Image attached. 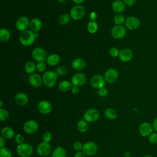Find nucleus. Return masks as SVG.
Returning a JSON list of instances; mask_svg holds the SVG:
<instances>
[{
	"label": "nucleus",
	"instance_id": "5fc2aeb1",
	"mask_svg": "<svg viewBox=\"0 0 157 157\" xmlns=\"http://www.w3.org/2000/svg\"><path fill=\"white\" fill-rule=\"evenodd\" d=\"M2 106H3V102L2 100L0 101V108H2Z\"/></svg>",
	"mask_w": 157,
	"mask_h": 157
},
{
	"label": "nucleus",
	"instance_id": "39448f33",
	"mask_svg": "<svg viewBox=\"0 0 157 157\" xmlns=\"http://www.w3.org/2000/svg\"><path fill=\"white\" fill-rule=\"evenodd\" d=\"M140 20L135 16H129L126 18L124 26L130 31H134L139 28L140 26Z\"/></svg>",
	"mask_w": 157,
	"mask_h": 157
},
{
	"label": "nucleus",
	"instance_id": "2f4dec72",
	"mask_svg": "<svg viewBox=\"0 0 157 157\" xmlns=\"http://www.w3.org/2000/svg\"><path fill=\"white\" fill-rule=\"evenodd\" d=\"M87 30L90 34H95L98 30V24L96 21H90L87 24Z\"/></svg>",
	"mask_w": 157,
	"mask_h": 157
},
{
	"label": "nucleus",
	"instance_id": "f8f14e48",
	"mask_svg": "<svg viewBox=\"0 0 157 157\" xmlns=\"http://www.w3.org/2000/svg\"><path fill=\"white\" fill-rule=\"evenodd\" d=\"M30 21L26 16H21L15 22V28L19 31H25L29 27Z\"/></svg>",
	"mask_w": 157,
	"mask_h": 157
},
{
	"label": "nucleus",
	"instance_id": "a19ab883",
	"mask_svg": "<svg viewBox=\"0 0 157 157\" xmlns=\"http://www.w3.org/2000/svg\"><path fill=\"white\" fill-rule=\"evenodd\" d=\"M148 140L152 144H157V132H152L148 136Z\"/></svg>",
	"mask_w": 157,
	"mask_h": 157
},
{
	"label": "nucleus",
	"instance_id": "7c9ffc66",
	"mask_svg": "<svg viewBox=\"0 0 157 157\" xmlns=\"http://www.w3.org/2000/svg\"><path fill=\"white\" fill-rule=\"evenodd\" d=\"M105 117L109 120H115L117 117V111L112 108H107L105 109L104 112Z\"/></svg>",
	"mask_w": 157,
	"mask_h": 157
},
{
	"label": "nucleus",
	"instance_id": "13d9d810",
	"mask_svg": "<svg viewBox=\"0 0 157 157\" xmlns=\"http://www.w3.org/2000/svg\"><path fill=\"white\" fill-rule=\"evenodd\" d=\"M47 157H52V156H47Z\"/></svg>",
	"mask_w": 157,
	"mask_h": 157
},
{
	"label": "nucleus",
	"instance_id": "603ef678",
	"mask_svg": "<svg viewBox=\"0 0 157 157\" xmlns=\"http://www.w3.org/2000/svg\"><path fill=\"white\" fill-rule=\"evenodd\" d=\"M84 1L85 0H72V1L76 5H81L82 3H83Z\"/></svg>",
	"mask_w": 157,
	"mask_h": 157
},
{
	"label": "nucleus",
	"instance_id": "c9c22d12",
	"mask_svg": "<svg viewBox=\"0 0 157 157\" xmlns=\"http://www.w3.org/2000/svg\"><path fill=\"white\" fill-rule=\"evenodd\" d=\"M55 72L57 74L58 77H61V76L65 75L67 72V70L65 66H59L56 68Z\"/></svg>",
	"mask_w": 157,
	"mask_h": 157
},
{
	"label": "nucleus",
	"instance_id": "9d476101",
	"mask_svg": "<svg viewBox=\"0 0 157 157\" xmlns=\"http://www.w3.org/2000/svg\"><path fill=\"white\" fill-rule=\"evenodd\" d=\"M99 111L94 108H91L85 111L83 114V118L88 123H93L96 121L99 118Z\"/></svg>",
	"mask_w": 157,
	"mask_h": 157
},
{
	"label": "nucleus",
	"instance_id": "b1692460",
	"mask_svg": "<svg viewBox=\"0 0 157 157\" xmlns=\"http://www.w3.org/2000/svg\"><path fill=\"white\" fill-rule=\"evenodd\" d=\"M60 60L61 58L59 55L57 53H52L48 55L46 59V63L50 66H56L59 63Z\"/></svg>",
	"mask_w": 157,
	"mask_h": 157
},
{
	"label": "nucleus",
	"instance_id": "dca6fc26",
	"mask_svg": "<svg viewBox=\"0 0 157 157\" xmlns=\"http://www.w3.org/2000/svg\"><path fill=\"white\" fill-rule=\"evenodd\" d=\"M133 58V52L129 48H123L120 50L118 58L123 63L129 62Z\"/></svg>",
	"mask_w": 157,
	"mask_h": 157
},
{
	"label": "nucleus",
	"instance_id": "f3484780",
	"mask_svg": "<svg viewBox=\"0 0 157 157\" xmlns=\"http://www.w3.org/2000/svg\"><path fill=\"white\" fill-rule=\"evenodd\" d=\"M153 126L148 122H143L139 127V132L143 137L149 136L153 132Z\"/></svg>",
	"mask_w": 157,
	"mask_h": 157
},
{
	"label": "nucleus",
	"instance_id": "2eb2a0df",
	"mask_svg": "<svg viewBox=\"0 0 157 157\" xmlns=\"http://www.w3.org/2000/svg\"><path fill=\"white\" fill-rule=\"evenodd\" d=\"M39 128L38 123L34 120H29L26 121L23 125V131L28 134H32L37 131Z\"/></svg>",
	"mask_w": 157,
	"mask_h": 157
},
{
	"label": "nucleus",
	"instance_id": "c756f323",
	"mask_svg": "<svg viewBox=\"0 0 157 157\" xmlns=\"http://www.w3.org/2000/svg\"><path fill=\"white\" fill-rule=\"evenodd\" d=\"M77 129L80 132H86L88 129V122L85 120H80L77 124Z\"/></svg>",
	"mask_w": 157,
	"mask_h": 157
},
{
	"label": "nucleus",
	"instance_id": "c03bdc74",
	"mask_svg": "<svg viewBox=\"0 0 157 157\" xmlns=\"http://www.w3.org/2000/svg\"><path fill=\"white\" fill-rule=\"evenodd\" d=\"M98 94L101 97H105L108 94V90L105 87H102L98 90Z\"/></svg>",
	"mask_w": 157,
	"mask_h": 157
},
{
	"label": "nucleus",
	"instance_id": "4468645a",
	"mask_svg": "<svg viewBox=\"0 0 157 157\" xmlns=\"http://www.w3.org/2000/svg\"><path fill=\"white\" fill-rule=\"evenodd\" d=\"M86 76L82 72H77L71 77V83L74 86H81L84 85L86 82Z\"/></svg>",
	"mask_w": 157,
	"mask_h": 157
},
{
	"label": "nucleus",
	"instance_id": "aec40b11",
	"mask_svg": "<svg viewBox=\"0 0 157 157\" xmlns=\"http://www.w3.org/2000/svg\"><path fill=\"white\" fill-rule=\"evenodd\" d=\"M112 10L117 13H123L126 10V5L121 0H115L111 5Z\"/></svg>",
	"mask_w": 157,
	"mask_h": 157
},
{
	"label": "nucleus",
	"instance_id": "a18cd8bd",
	"mask_svg": "<svg viewBox=\"0 0 157 157\" xmlns=\"http://www.w3.org/2000/svg\"><path fill=\"white\" fill-rule=\"evenodd\" d=\"M122 1L126 6H129V7L133 6L137 1V0H122Z\"/></svg>",
	"mask_w": 157,
	"mask_h": 157
},
{
	"label": "nucleus",
	"instance_id": "a211bd4d",
	"mask_svg": "<svg viewBox=\"0 0 157 157\" xmlns=\"http://www.w3.org/2000/svg\"><path fill=\"white\" fill-rule=\"evenodd\" d=\"M37 109L41 113L48 114L52 110V105L48 101L42 100L39 102L37 104Z\"/></svg>",
	"mask_w": 157,
	"mask_h": 157
},
{
	"label": "nucleus",
	"instance_id": "79ce46f5",
	"mask_svg": "<svg viewBox=\"0 0 157 157\" xmlns=\"http://www.w3.org/2000/svg\"><path fill=\"white\" fill-rule=\"evenodd\" d=\"M52 139V135L50 132H45L42 136V140L44 142L49 143Z\"/></svg>",
	"mask_w": 157,
	"mask_h": 157
},
{
	"label": "nucleus",
	"instance_id": "423d86ee",
	"mask_svg": "<svg viewBox=\"0 0 157 157\" xmlns=\"http://www.w3.org/2000/svg\"><path fill=\"white\" fill-rule=\"evenodd\" d=\"M31 55L33 58L37 62L46 61L48 56L46 50L42 47H36L33 49Z\"/></svg>",
	"mask_w": 157,
	"mask_h": 157
},
{
	"label": "nucleus",
	"instance_id": "e433bc0d",
	"mask_svg": "<svg viewBox=\"0 0 157 157\" xmlns=\"http://www.w3.org/2000/svg\"><path fill=\"white\" fill-rule=\"evenodd\" d=\"M9 113L6 109H0V120L1 121H5L9 118Z\"/></svg>",
	"mask_w": 157,
	"mask_h": 157
},
{
	"label": "nucleus",
	"instance_id": "9b49d317",
	"mask_svg": "<svg viewBox=\"0 0 157 157\" xmlns=\"http://www.w3.org/2000/svg\"><path fill=\"white\" fill-rule=\"evenodd\" d=\"M105 82L104 76L101 74H95L93 75L90 79L91 85L94 88L98 90L104 87Z\"/></svg>",
	"mask_w": 157,
	"mask_h": 157
},
{
	"label": "nucleus",
	"instance_id": "4c0bfd02",
	"mask_svg": "<svg viewBox=\"0 0 157 157\" xmlns=\"http://www.w3.org/2000/svg\"><path fill=\"white\" fill-rule=\"evenodd\" d=\"M119 53H120V50L117 47H113L110 48L109 50V55H110V56H112L113 58L118 57Z\"/></svg>",
	"mask_w": 157,
	"mask_h": 157
},
{
	"label": "nucleus",
	"instance_id": "c85d7f7f",
	"mask_svg": "<svg viewBox=\"0 0 157 157\" xmlns=\"http://www.w3.org/2000/svg\"><path fill=\"white\" fill-rule=\"evenodd\" d=\"M25 71L28 74H33L36 70V64L33 61H28L24 66Z\"/></svg>",
	"mask_w": 157,
	"mask_h": 157
},
{
	"label": "nucleus",
	"instance_id": "473e14b6",
	"mask_svg": "<svg viewBox=\"0 0 157 157\" xmlns=\"http://www.w3.org/2000/svg\"><path fill=\"white\" fill-rule=\"evenodd\" d=\"M71 18L69 14L63 13L58 17V21L61 25H66L69 23Z\"/></svg>",
	"mask_w": 157,
	"mask_h": 157
},
{
	"label": "nucleus",
	"instance_id": "de8ad7c7",
	"mask_svg": "<svg viewBox=\"0 0 157 157\" xmlns=\"http://www.w3.org/2000/svg\"><path fill=\"white\" fill-rule=\"evenodd\" d=\"M79 86H74L73 85L71 90V91L72 94H77L79 92Z\"/></svg>",
	"mask_w": 157,
	"mask_h": 157
},
{
	"label": "nucleus",
	"instance_id": "f03ea898",
	"mask_svg": "<svg viewBox=\"0 0 157 157\" xmlns=\"http://www.w3.org/2000/svg\"><path fill=\"white\" fill-rule=\"evenodd\" d=\"M58 77L55 71H47L44 72L42 76L43 83L47 88H52L55 85Z\"/></svg>",
	"mask_w": 157,
	"mask_h": 157
},
{
	"label": "nucleus",
	"instance_id": "f257e3e1",
	"mask_svg": "<svg viewBox=\"0 0 157 157\" xmlns=\"http://www.w3.org/2000/svg\"><path fill=\"white\" fill-rule=\"evenodd\" d=\"M35 34L31 29H27L21 33L19 36V40L20 44L25 46L28 47L34 44L36 40Z\"/></svg>",
	"mask_w": 157,
	"mask_h": 157
},
{
	"label": "nucleus",
	"instance_id": "ddd939ff",
	"mask_svg": "<svg viewBox=\"0 0 157 157\" xmlns=\"http://www.w3.org/2000/svg\"><path fill=\"white\" fill-rule=\"evenodd\" d=\"M51 152L52 146L48 142L43 141L40 142L37 147V153L39 156L42 157H45L48 156Z\"/></svg>",
	"mask_w": 157,
	"mask_h": 157
},
{
	"label": "nucleus",
	"instance_id": "cd10ccee",
	"mask_svg": "<svg viewBox=\"0 0 157 157\" xmlns=\"http://www.w3.org/2000/svg\"><path fill=\"white\" fill-rule=\"evenodd\" d=\"M66 151L62 147H56L52 151V157H66Z\"/></svg>",
	"mask_w": 157,
	"mask_h": 157
},
{
	"label": "nucleus",
	"instance_id": "4d7b16f0",
	"mask_svg": "<svg viewBox=\"0 0 157 157\" xmlns=\"http://www.w3.org/2000/svg\"><path fill=\"white\" fill-rule=\"evenodd\" d=\"M142 157H152V156H150V155H145V156H144Z\"/></svg>",
	"mask_w": 157,
	"mask_h": 157
},
{
	"label": "nucleus",
	"instance_id": "0eeeda50",
	"mask_svg": "<svg viewBox=\"0 0 157 157\" xmlns=\"http://www.w3.org/2000/svg\"><path fill=\"white\" fill-rule=\"evenodd\" d=\"M118 72L117 69L114 68H109L107 69L104 75L105 82L109 84L115 83L118 80Z\"/></svg>",
	"mask_w": 157,
	"mask_h": 157
},
{
	"label": "nucleus",
	"instance_id": "f704fd0d",
	"mask_svg": "<svg viewBox=\"0 0 157 157\" xmlns=\"http://www.w3.org/2000/svg\"><path fill=\"white\" fill-rule=\"evenodd\" d=\"M0 157H12L11 151L7 147L0 148Z\"/></svg>",
	"mask_w": 157,
	"mask_h": 157
},
{
	"label": "nucleus",
	"instance_id": "20e7f679",
	"mask_svg": "<svg viewBox=\"0 0 157 157\" xmlns=\"http://www.w3.org/2000/svg\"><path fill=\"white\" fill-rule=\"evenodd\" d=\"M33 147L29 144L24 143L18 145L17 153L20 157H29L33 153Z\"/></svg>",
	"mask_w": 157,
	"mask_h": 157
},
{
	"label": "nucleus",
	"instance_id": "37998d69",
	"mask_svg": "<svg viewBox=\"0 0 157 157\" xmlns=\"http://www.w3.org/2000/svg\"><path fill=\"white\" fill-rule=\"evenodd\" d=\"M83 145L80 142L77 141L74 143L73 148L76 151H81V150H82L83 149Z\"/></svg>",
	"mask_w": 157,
	"mask_h": 157
},
{
	"label": "nucleus",
	"instance_id": "49530a36",
	"mask_svg": "<svg viewBox=\"0 0 157 157\" xmlns=\"http://www.w3.org/2000/svg\"><path fill=\"white\" fill-rule=\"evenodd\" d=\"M97 17H98V15H97L96 12L92 11L90 13L89 17H90V21H96V20L97 18Z\"/></svg>",
	"mask_w": 157,
	"mask_h": 157
},
{
	"label": "nucleus",
	"instance_id": "3c124183",
	"mask_svg": "<svg viewBox=\"0 0 157 157\" xmlns=\"http://www.w3.org/2000/svg\"><path fill=\"white\" fill-rule=\"evenodd\" d=\"M152 126H153V129L156 132H157V117L156 118H155V120H153V123H152Z\"/></svg>",
	"mask_w": 157,
	"mask_h": 157
},
{
	"label": "nucleus",
	"instance_id": "58836bf2",
	"mask_svg": "<svg viewBox=\"0 0 157 157\" xmlns=\"http://www.w3.org/2000/svg\"><path fill=\"white\" fill-rule=\"evenodd\" d=\"M25 137L21 134H17L15 136V142L18 144L20 145L25 143Z\"/></svg>",
	"mask_w": 157,
	"mask_h": 157
},
{
	"label": "nucleus",
	"instance_id": "6e6552de",
	"mask_svg": "<svg viewBox=\"0 0 157 157\" xmlns=\"http://www.w3.org/2000/svg\"><path fill=\"white\" fill-rule=\"evenodd\" d=\"M111 36L116 39H121L126 34V28L123 25H115L110 31Z\"/></svg>",
	"mask_w": 157,
	"mask_h": 157
},
{
	"label": "nucleus",
	"instance_id": "8fccbe9b",
	"mask_svg": "<svg viewBox=\"0 0 157 157\" xmlns=\"http://www.w3.org/2000/svg\"><path fill=\"white\" fill-rule=\"evenodd\" d=\"M74 157H86V155L83 151H77L74 155Z\"/></svg>",
	"mask_w": 157,
	"mask_h": 157
},
{
	"label": "nucleus",
	"instance_id": "7ed1b4c3",
	"mask_svg": "<svg viewBox=\"0 0 157 157\" xmlns=\"http://www.w3.org/2000/svg\"><path fill=\"white\" fill-rule=\"evenodd\" d=\"M85 13V9L83 6L81 5H75L71 9L69 15L74 20L78 21L84 18Z\"/></svg>",
	"mask_w": 157,
	"mask_h": 157
},
{
	"label": "nucleus",
	"instance_id": "4be33fe9",
	"mask_svg": "<svg viewBox=\"0 0 157 157\" xmlns=\"http://www.w3.org/2000/svg\"><path fill=\"white\" fill-rule=\"evenodd\" d=\"M71 66L74 70L80 71L85 67L86 62L82 58H76L72 61Z\"/></svg>",
	"mask_w": 157,
	"mask_h": 157
},
{
	"label": "nucleus",
	"instance_id": "6e6d98bb",
	"mask_svg": "<svg viewBox=\"0 0 157 157\" xmlns=\"http://www.w3.org/2000/svg\"><path fill=\"white\" fill-rule=\"evenodd\" d=\"M34 34H35V36H36V38L39 37V33H34Z\"/></svg>",
	"mask_w": 157,
	"mask_h": 157
},
{
	"label": "nucleus",
	"instance_id": "bb28decb",
	"mask_svg": "<svg viewBox=\"0 0 157 157\" xmlns=\"http://www.w3.org/2000/svg\"><path fill=\"white\" fill-rule=\"evenodd\" d=\"M11 37V34L9 30L6 28H2L0 29V41L1 42H7Z\"/></svg>",
	"mask_w": 157,
	"mask_h": 157
},
{
	"label": "nucleus",
	"instance_id": "1a4fd4ad",
	"mask_svg": "<svg viewBox=\"0 0 157 157\" xmlns=\"http://www.w3.org/2000/svg\"><path fill=\"white\" fill-rule=\"evenodd\" d=\"M98 150V147L97 144L93 141H88L85 142L83 145L82 151L85 155L91 156L96 154Z\"/></svg>",
	"mask_w": 157,
	"mask_h": 157
},
{
	"label": "nucleus",
	"instance_id": "72a5a7b5",
	"mask_svg": "<svg viewBox=\"0 0 157 157\" xmlns=\"http://www.w3.org/2000/svg\"><path fill=\"white\" fill-rule=\"evenodd\" d=\"M113 22L116 25H123L124 24L126 18L122 13H117L113 17Z\"/></svg>",
	"mask_w": 157,
	"mask_h": 157
},
{
	"label": "nucleus",
	"instance_id": "09e8293b",
	"mask_svg": "<svg viewBox=\"0 0 157 157\" xmlns=\"http://www.w3.org/2000/svg\"><path fill=\"white\" fill-rule=\"evenodd\" d=\"M5 145H6V139L3 136H0V147L1 148L4 147Z\"/></svg>",
	"mask_w": 157,
	"mask_h": 157
},
{
	"label": "nucleus",
	"instance_id": "6ab92c4d",
	"mask_svg": "<svg viewBox=\"0 0 157 157\" xmlns=\"http://www.w3.org/2000/svg\"><path fill=\"white\" fill-rule=\"evenodd\" d=\"M29 84L34 88H39L43 83L42 77L37 73L31 74L28 78Z\"/></svg>",
	"mask_w": 157,
	"mask_h": 157
},
{
	"label": "nucleus",
	"instance_id": "ea45409f",
	"mask_svg": "<svg viewBox=\"0 0 157 157\" xmlns=\"http://www.w3.org/2000/svg\"><path fill=\"white\" fill-rule=\"evenodd\" d=\"M46 64L45 62H37L36 64V70L40 72H43L46 69Z\"/></svg>",
	"mask_w": 157,
	"mask_h": 157
},
{
	"label": "nucleus",
	"instance_id": "a878e982",
	"mask_svg": "<svg viewBox=\"0 0 157 157\" xmlns=\"http://www.w3.org/2000/svg\"><path fill=\"white\" fill-rule=\"evenodd\" d=\"M73 85L71 83V82H69V80H62L59 83L58 85V89L59 91L62 92H67L71 90Z\"/></svg>",
	"mask_w": 157,
	"mask_h": 157
},
{
	"label": "nucleus",
	"instance_id": "412c9836",
	"mask_svg": "<svg viewBox=\"0 0 157 157\" xmlns=\"http://www.w3.org/2000/svg\"><path fill=\"white\" fill-rule=\"evenodd\" d=\"M14 99L15 103L20 106H23L26 105L29 101L28 95L23 92H19L17 93L15 96Z\"/></svg>",
	"mask_w": 157,
	"mask_h": 157
},
{
	"label": "nucleus",
	"instance_id": "393cba45",
	"mask_svg": "<svg viewBox=\"0 0 157 157\" xmlns=\"http://www.w3.org/2000/svg\"><path fill=\"white\" fill-rule=\"evenodd\" d=\"M1 136L6 139H10L15 136V131L10 126H4L1 129Z\"/></svg>",
	"mask_w": 157,
	"mask_h": 157
},
{
	"label": "nucleus",
	"instance_id": "864d4df0",
	"mask_svg": "<svg viewBox=\"0 0 157 157\" xmlns=\"http://www.w3.org/2000/svg\"><path fill=\"white\" fill-rule=\"evenodd\" d=\"M58 2H59L60 3H65L67 1V0H58Z\"/></svg>",
	"mask_w": 157,
	"mask_h": 157
},
{
	"label": "nucleus",
	"instance_id": "bf43d9fd",
	"mask_svg": "<svg viewBox=\"0 0 157 157\" xmlns=\"http://www.w3.org/2000/svg\"><path fill=\"white\" fill-rule=\"evenodd\" d=\"M128 157H130V156H128Z\"/></svg>",
	"mask_w": 157,
	"mask_h": 157
},
{
	"label": "nucleus",
	"instance_id": "5701e85b",
	"mask_svg": "<svg viewBox=\"0 0 157 157\" xmlns=\"http://www.w3.org/2000/svg\"><path fill=\"white\" fill-rule=\"evenodd\" d=\"M42 27V23L38 18H33L30 20L29 28L34 33H38Z\"/></svg>",
	"mask_w": 157,
	"mask_h": 157
}]
</instances>
